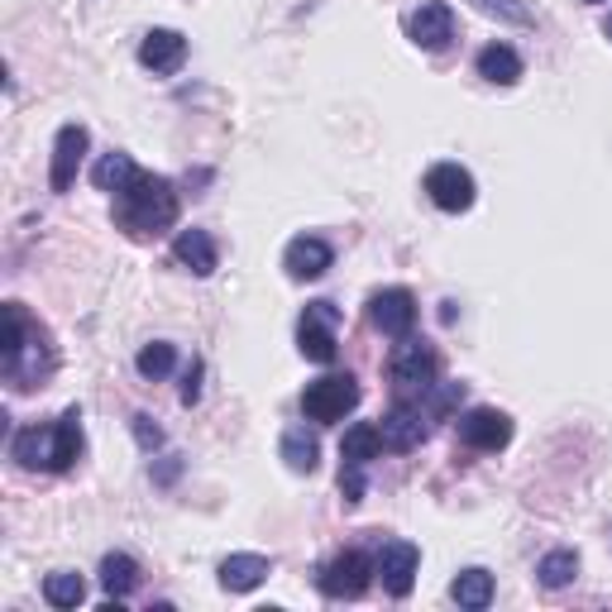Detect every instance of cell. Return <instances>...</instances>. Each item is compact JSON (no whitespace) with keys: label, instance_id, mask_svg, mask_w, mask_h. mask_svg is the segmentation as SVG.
Returning a JSON list of instances; mask_svg holds the SVG:
<instances>
[{"label":"cell","instance_id":"cell-26","mask_svg":"<svg viewBox=\"0 0 612 612\" xmlns=\"http://www.w3.org/2000/svg\"><path fill=\"white\" fill-rule=\"evenodd\" d=\"M172 363H178V349H172L168 340H154V345H144L139 349V359H135V369L144 373V378H168L172 373Z\"/></svg>","mask_w":612,"mask_h":612},{"label":"cell","instance_id":"cell-21","mask_svg":"<svg viewBox=\"0 0 612 612\" xmlns=\"http://www.w3.org/2000/svg\"><path fill=\"white\" fill-rule=\"evenodd\" d=\"M283 460H287V469H293V474H312L316 464H320L316 435L306 431V426H293V431L283 435Z\"/></svg>","mask_w":612,"mask_h":612},{"label":"cell","instance_id":"cell-16","mask_svg":"<svg viewBox=\"0 0 612 612\" xmlns=\"http://www.w3.org/2000/svg\"><path fill=\"white\" fill-rule=\"evenodd\" d=\"M172 258H178L187 273H197V278H211L215 273V240L207 230H182V235L172 240Z\"/></svg>","mask_w":612,"mask_h":612},{"label":"cell","instance_id":"cell-12","mask_svg":"<svg viewBox=\"0 0 612 612\" xmlns=\"http://www.w3.org/2000/svg\"><path fill=\"white\" fill-rule=\"evenodd\" d=\"M426 407L421 402H398V407H388V416H383V426H378V435H383V445L388 450H416L421 441H426Z\"/></svg>","mask_w":612,"mask_h":612},{"label":"cell","instance_id":"cell-10","mask_svg":"<svg viewBox=\"0 0 612 612\" xmlns=\"http://www.w3.org/2000/svg\"><path fill=\"white\" fill-rule=\"evenodd\" d=\"M407 34H412L416 49L441 53V49H450V39H455V14H450L445 0H426L421 10H412V20H407Z\"/></svg>","mask_w":612,"mask_h":612},{"label":"cell","instance_id":"cell-17","mask_svg":"<svg viewBox=\"0 0 612 612\" xmlns=\"http://www.w3.org/2000/svg\"><path fill=\"white\" fill-rule=\"evenodd\" d=\"M268 574H273L268 556H230V560H221V589L225 593H250V589L264 584Z\"/></svg>","mask_w":612,"mask_h":612},{"label":"cell","instance_id":"cell-1","mask_svg":"<svg viewBox=\"0 0 612 612\" xmlns=\"http://www.w3.org/2000/svg\"><path fill=\"white\" fill-rule=\"evenodd\" d=\"M115 225L135 240L172 230L178 225V192H172V182L154 178V172H135V178L115 192Z\"/></svg>","mask_w":612,"mask_h":612},{"label":"cell","instance_id":"cell-7","mask_svg":"<svg viewBox=\"0 0 612 612\" xmlns=\"http://www.w3.org/2000/svg\"><path fill=\"white\" fill-rule=\"evenodd\" d=\"M369 320H373V330L392 335V340H407L416 326V297L407 287H383V293L369 297Z\"/></svg>","mask_w":612,"mask_h":612},{"label":"cell","instance_id":"cell-11","mask_svg":"<svg viewBox=\"0 0 612 612\" xmlns=\"http://www.w3.org/2000/svg\"><path fill=\"white\" fill-rule=\"evenodd\" d=\"M86 144H92V135H86V125H63L53 139V168H49V182L53 192H67L72 182H77V168L86 158Z\"/></svg>","mask_w":612,"mask_h":612},{"label":"cell","instance_id":"cell-13","mask_svg":"<svg viewBox=\"0 0 612 612\" xmlns=\"http://www.w3.org/2000/svg\"><path fill=\"white\" fill-rule=\"evenodd\" d=\"M416 546L412 541H383V550H378V574H383V589L392 593V599H407L416 584Z\"/></svg>","mask_w":612,"mask_h":612},{"label":"cell","instance_id":"cell-9","mask_svg":"<svg viewBox=\"0 0 612 612\" xmlns=\"http://www.w3.org/2000/svg\"><path fill=\"white\" fill-rule=\"evenodd\" d=\"M426 197H431L441 211H469V207H474V178H469V168H460V163H435V168L426 172Z\"/></svg>","mask_w":612,"mask_h":612},{"label":"cell","instance_id":"cell-30","mask_svg":"<svg viewBox=\"0 0 612 612\" xmlns=\"http://www.w3.org/2000/svg\"><path fill=\"white\" fill-rule=\"evenodd\" d=\"M603 34H608V39H612V14H608V20H603Z\"/></svg>","mask_w":612,"mask_h":612},{"label":"cell","instance_id":"cell-29","mask_svg":"<svg viewBox=\"0 0 612 612\" xmlns=\"http://www.w3.org/2000/svg\"><path fill=\"white\" fill-rule=\"evenodd\" d=\"M201 398V359H192V369H187V383H182V402L192 407Z\"/></svg>","mask_w":612,"mask_h":612},{"label":"cell","instance_id":"cell-20","mask_svg":"<svg viewBox=\"0 0 612 612\" xmlns=\"http://www.w3.org/2000/svg\"><path fill=\"white\" fill-rule=\"evenodd\" d=\"M450 599L469 612H484L493 603V574L488 570H464L455 584H450Z\"/></svg>","mask_w":612,"mask_h":612},{"label":"cell","instance_id":"cell-22","mask_svg":"<svg viewBox=\"0 0 612 612\" xmlns=\"http://www.w3.org/2000/svg\"><path fill=\"white\" fill-rule=\"evenodd\" d=\"M82 599H86L82 574H72V570H53L49 579H43V603H49V608H77Z\"/></svg>","mask_w":612,"mask_h":612},{"label":"cell","instance_id":"cell-14","mask_svg":"<svg viewBox=\"0 0 612 612\" xmlns=\"http://www.w3.org/2000/svg\"><path fill=\"white\" fill-rule=\"evenodd\" d=\"M335 264V250L320 235H297L293 244H287V254H283V268H287V278H297V283H312L320 278Z\"/></svg>","mask_w":612,"mask_h":612},{"label":"cell","instance_id":"cell-4","mask_svg":"<svg viewBox=\"0 0 612 612\" xmlns=\"http://www.w3.org/2000/svg\"><path fill=\"white\" fill-rule=\"evenodd\" d=\"M388 373H392V383H398L402 392H426L435 383V373H441V359H435L431 345H421V340L407 335V340L392 349Z\"/></svg>","mask_w":612,"mask_h":612},{"label":"cell","instance_id":"cell-31","mask_svg":"<svg viewBox=\"0 0 612 612\" xmlns=\"http://www.w3.org/2000/svg\"><path fill=\"white\" fill-rule=\"evenodd\" d=\"M589 6H593V0H589Z\"/></svg>","mask_w":612,"mask_h":612},{"label":"cell","instance_id":"cell-18","mask_svg":"<svg viewBox=\"0 0 612 612\" xmlns=\"http://www.w3.org/2000/svg\"><path fill=\"white\" fill-rule=\"evenodd\" d=\"M478 77L484 82H493V86H513V82H521V57H517V49H507V43H488L484 53H478Z\"/></svg>","mask_w":612,"mask_h":612},{"label":"cell","instance_id":"cell-5","mask_svg":"<svg viewBox=\"0 0 612 612\" xmlns=\"http://www.w3.org/2000/svg\"><path fill=\"white\" fill-rule=\"evenodd\" d=\"M335 330H340V312L330 302H312L297 320V349L312 363H330L335 359Z\"/></svg>","mask_w":612,"mask_h":612},{"label":"cell","instance_id":"cell-25","mask_svg":"<svg viewBox=\"0 0 612 612\" xmlns=\"http://www.w3.org/2000/svg\"><path fill=\"white\" fill-rule=\"evenodd\" d=\"M574 574H579V556H574V550H550V556L536 564L541 589H564V584H574Z\"/></svg>","mask_w":612,"mask_h":612},{"label":"cell","instance_id":"cell-19","mask_svg":"<svg viewBox=\"0 0 612 612\" xmlns=\"http://www.w3.org/2000/svg\"><path fill=\"white\" fill-rule=\"evenodd\" d=\"M383 450V435H378V426H369V421H359V426H349L345 431V441H340V460H345V469H369V460Z\"/></svg>","mask_w":612,"mask_h":612},{"label":"cell","instance_id":"cell-2","mask_svg":"<svg viewBox=\"0 0 612 612\" xmlns=\"http://www.w3.org/2000/svg\"><path fill=\"white\" fill-rule=\"evenodd\" d=\"M10 455H14V464H20V469H53V474L72 469V464H77V455H82V412H77V407H67V412L57 416L53 426L14 431Z\"/></svg>","mask_w":612,"mask_h":612},{"label":"cell","instance_id":"cell-28","mask_svg":"<svg viewBox=\"0 0 612 612\" xmlns=\"http://www.w3.org/2000/svg\"><path fill=\"white\" fill-rule=\"evenodd\" d=\"M135 435H139V445H144V450H158V445H163V431H158V426H154V416H144V412L135 416Z\"/></svg>","mask_w":612,"mask_h":612},{"label":"cell","instance_id":"cell-15","mask_svg":"<svg viewBox=\"0 0 612 612\" xmlns=\"http://www.w3.org/2000/svg\"><path fill=\"white\" fill-rule=\"evenodd\" d=\"M139 63L154 72H178L187 63V39L178 29H149L139 43Z\"/></svg>","mask_w":612,"mask_h":612},{"label":"cell","instance_id":"cell-6","mask_svg":"<svg viewBox=\"0 0 612 612\" xmlns=\"http://www.w3.org/2000/svg\"><path fill=\"white\" fill-rule=\"evenodd\" d=\"M378 564H369V556L363 550H345V556H335L326 570H320V593L326 599H359L363 589H369V579H373Z\"/></svg>","mask_w":612,"mask_h":612},{"label":"cell","instance_id":"cell-24","mask_svg":"<svg viewBox=\"0 0 612 612\" xmlns=\"http://www.w3.org/2000/svg\"><path fill=\"white\" fill-rule=\"evenodd\" d=\"M101 584H106L110 599H125V593H135V584H139V564L129 556H106L101 560Z\"/></svg>","mask_w":612,"mask_h":612},{"label":"cell","instance_id":"cell-8","mask_svg":"<svg viewBox=\"0 0 612 612\" xmlns=\"http://www.w3.org/2000/svg\"><path fill=\"white\" fill-rule=\"evenodd\" d=\"M460 441L469 450H503L513 441V416L498 412V407H474V412L460 416Z\"/></svg>","mask_w":612,"mask_h":612},{"label":"cell","instance_id":"cell-27","mask_svg":"<svg viewBox=\"0 0 612 612\" xmlns=\"http://www.w3.org/2000/svg\"><path fill=\"white\" fill-rule=\"evenodd\" d=\"M484 14H493V20H507V24H531V14L521 0H474Z\"/></svg>","mask_w":612,"mask_h":612},{"label":"cell","instance_id":"cell-23","mask_svg":"<svg viewBox=\"0 0 612 612\" xmlns=\"http://www.w3.org/2000/svg\"><path fill=\"white\" fill-rule=\"evenodd\" d=\"M135 172H139V168H135V158L120 154V149H110V154L92 168V182L101 187V192H120V187H125L129 178H135Z\"/></svg>","mask_w":612,"mask_h":612},{"label":"cell","instance_id":"cell-3","mask_svg":"<svg viewBox=\"0 0 612 612\" xmlns=\"http://www.w3.org/2000/svg\"><path fill=\"white\" fill-rule=\"evenodd\" d=\"M359 407V383L349 373H326L316 383H306L302 392V412L306 421H340L345 412Z\"/></svg>","mask_w":612,"mask_h":612}]
</instances>
